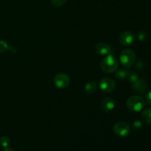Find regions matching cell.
<instances>
[{
	"instance_id": "6",
	"label": "cell",
	"mask_w": 151,
	"mask_h": 151,
	"mask_svg": "<svg viewBox=\"0 0 151 151\" xmlns=\"http://www.w3.org/2000/svg\"><path fill=\"white\" fill-rule=\"evenodd\" d=\"M100 88L105 93L112 92L116 88V83L113 79L105 78L100 81Z\"/></svg>"
},
{
	"instance_id": "16",
	"label": "cell",
	"mask_w": 151,
	"mask_h": 151,
	"mask_svg": "<svg viewBox=\"0 0 151 151\" xmlns=\"http://www.w3.org/2000/svg\"><path fill=\"white\" fill-rule=\"evenodd\" d=\"M67 0H50L52 5L55 7H59L63 6Z\"/></svg>"
},
{
	"instance_id": "15",
	"label": "cell",
	"mask_w": 151,
	"mask_h": 151,
	"mask_svg": "<svg viewBox=\"0 0 151 151\" xmlns=\"http://www.w3.org/2000/svg\"><path fill=\"white\" fill-rule=\"evenodd\" d=\"M10 143V139L7 136H3L0 138V145L3 147H7Z\"/></svg>"
},
{
	"instance_id": "12",
	"label": "cell",
	"mask_w": 151,
	"mask_h": 151,
	"mask_svg": "<svg viewBox=\"0 0 151 151\" xmlns=\"http://www.w3.org/2000/svg\"><path fill=\"white\" fill-rule=\"evenodd\" d=\"M142 119L145 122L151 125V108L146 109L142 112Z\"/></svg>"
},
{
	"instance_id": "18",
	"label": "cell",
	"mask_w": 151,
	"mask_h": 151,
	"mask_svg": "<svg viewBox=\"0 0 151 151\" xmlns=\"http://www.w3.org/2000/svg\"><path fill=\"white\" fill-rule=\"evenodd\" d=\"M147 38V33L145 31H140L137 33V38H138L139 41H143L145 40H146V38Z\"/></svg>"
},
{
	"instance_id": "20",
	"label": "cell",
	"mask_w": 151,
	"mask_h": 151,
	"mask_svg": "<svg viewBox=\"0 0 151 151\" xmlns=\"http://www.w3.org/2000/svg\"><path fill=\"white\" fill-rule=\"evenodd\" d=\"M146 102L148 105L151 106V91L150 92H148L146 95Z\"/></svg>"
},
{
	"instance_id": "1",
	"label": "cell",
	"mask_w": 151,
	"mask_h": 151,
	"mask_svg": "<svg viewBox=\"0 0 151 151\" xmlns=\"http://www.w3.org/2000/svg\"><path fill=\"white\" fill-rule=\"evenodd\" d=\"M118 60L112 55L106 56L100 62V69L106 73H112L116 72L118 68Z\"/></svg>"
},
{
	"instance_id": "21",
	"label": "cell",
	"mask_w": 151,
	"mask_h": 151,
	"mask_svg": "<svg viewBox=\"0 0 151 151\" xmlns=\"http://www.w3.org/2000/svg\"><path fill=\"white\" fill-rule=\"evenodd\" d=\"M143 63L142 62H138V63H137V68H138V69H142V66H143Z\"/></svg>"
},
{
	"instance_id": "10",
	"label": "cell",
	"mask_w": 151,
	"mask_h": 151,
	"mask_svg": "<svg viewBox=\"0 0 151 151\" xmlns=\"http://www.w3.org/2000/svg\"><path fill=\"white\" fill-rule=\"evenodd\" d=\"M132 88L136 92L140 94H145L147 89V84H146L145 81L142 79H140V78L137 82L132 83Z\"/></svg>"
},
{
	"instance_id": "14",
	"label": "cell",
	"mask_w": 151,
	"mask_h": 151,
	"mask_svg": "<svg viewBox=\"0 0 151 151\" xmlns=\"http://www.w3.org/2000/svg\"><path fill=\"white\" fill-rule=\"evenodd\" d=\"M128 80L131 83H134L137 82L139 78V75L137 74V72H136L135 71H131V72H128Z\"/></svg>"
},
{
	"instance_id": "7",
	"label": "cell",
	"mask_w": 151,
	"mask_h": 151,
	"mask_svg": "<svg viewBox=\"0 0 151 151\" xmlns=\"http://www.w3.org/2000/svg\"><path fill=\"white\" fill-rule=\"evenodd\" d=\"M134 39H135L134 34L131 31H125V32H122L119 36V42L125 47H128V46L134 43Z\"/></svg>"
},
{
	"instance_id": "9",
	"label": "cell",
	"mask_w": 151,
	"mask_h": 151,
	"mask_svg": "<svg viewBox=\"0 0 151 151\" xmlns=\"http://www.w3.org/2000/svg\"><path fill=\"white\" fill-rule=\"evenodd\" d=\"M95 51L101 55H112V48L107 44L98 43L95 46Z\"/></svg>"
},
{
	"instance_id": "4",
	"label": "cell",
	"mask_w": 151,
	"mask_h": 151,
	"mask_svg": "<svg viewBox=\"0 0 151 151\" xmlns=\"http://www.w3.org/2000/svg\"><path fill=\"white\" fill-rule=\"evenodd\" d=\"M53 83L57 88H66L70 83V78L65 73L57 74L53 78Z\"/></svg>"
},
{
	"instance_id": "13",
	"label": "cell",
	"mask_w": 151,
	"mask_h": 151,
	"mask_svg": "<svg viewBox=\"0 0 151 151\" xmlns=\"http://www.w3.org/2000/svg\"><path fill=\"white\" fill-rule=\"evenodd\" d=\"M128 71L125 69H119L115 72V78L118 80H124L128 78Z\"/></svg>"
},
{
	"instance_id": "5",
	"label": "cell",
	"mask_w": 151,
	"mask_h": 151,
	"mask_svg": "<svg viewBox=\"0 0 151 151\" xmlns=\"http://www.w3.org/2000/svg\"><path fill=\"white\" fill-rule=\"evenodd\" d=\"M114 132L116 136L120 137H125L130 133V126L125 122H118L114 125Z\"/></svg>"
},
{
	"instance_id": "2",
	"label": "cell",
	"mask_w": 151,
	"mask_h": 151,
	"mask_svg": "<svg viewBox=\"0 0 151 151\" xmlns=\"http://www.w3.org/2000/svg\"><path fill=\"white\" fill-rule=\"evenodd\" d=\"M145 102L142 97L139 96L134 95L130 97L126 101V106L131 111H140L144 108Z\"/></svg>"
},
{
	"instance_id": "22",
	"label": "cell",
	"mask_w": 151,
	"mask_h": 151,
	"mask_svg": "<svg viewBox=\"0 0 151 151\" xmlns=\"http://www.w3.org/2000/svg\"><path fill=\"white\" fill-rule=\"evenodd\" d=\"M2 151H15L14 149L11 148V147H4V149H3Z\"/></svg>"
},
{
	"instance_id": "11",
	"label": "cell",
	"mask_w": 151,
	"mask_h": 151,
	"mask_svg": "<svg viewBox=\"0 0 151 151\" xmlns=\"http://www.w3.org/2000/svg\"><path fill=\"white\" fill-rule=\"evenodd\" d=\"M97 83L94 81H90L85 85V91L88 94L94 93L97 90Z\"/></svg>"
},
{
	"instance_id": "8",
	"label": "cell",
	"mask_w": 151,
	"mask_h": 151,
	"mask_svg": "<svg viewBox=\"0 0 151 151\" xmlns=\"http://www.w3.org/2000/svg\"><path fill=\"white\" fill-rule=\"evenodd\" d=\"M115 106V102L111 97H106L102 100L101 103H100V109L103 111L106 112V113H109L111 112Z\"/></svg>"
},
{
	"instance_id": "3",
	"label": "cell",
	"mask_w": 151,
	"mask_h": 151,
	"mask_svg": "<svg viewBox=\"0 0 151 151\" xmlns=\"http://www.w3.org/2000/svg\"><path fill=\"white\" fill-rule=\"evenodd\" d=\"M119 60L123 66L130 68L135 63L136 54L131 49H126L121 52L119 56Z\"/></svg>"
},
{
	"instance_id": "17",
	"label": "cell",
	"mask_w": 151,
	"mask_h": 151,
	"mask_svg": "<svg viewBox=\"0 0 151 151\" xmlns=\"http://www.w3.org/2000/svg\"><path fill=\"white\" fill-rule=\"evenodd\" d=\"M9 47L7 43L4 40H0V54L4 52Z\"/></svg>"
},
{
	"instance_id": "19",
	"label": "cell",
	"mask_w": 151,
	"mask_h": 151,
	"mask_svg": "<svg viewBox=\"0 0 151 151\" xmlns=\"http://www.w3.org/2000/svg\"><path fill=\"white\" fill-rule=\"evenodd\" d=\"M133 128L135 130H140L143 128V124L142 122H140V121L137 120L135 122H134L133 123Z\"/></svg>"
}]
</instances>
